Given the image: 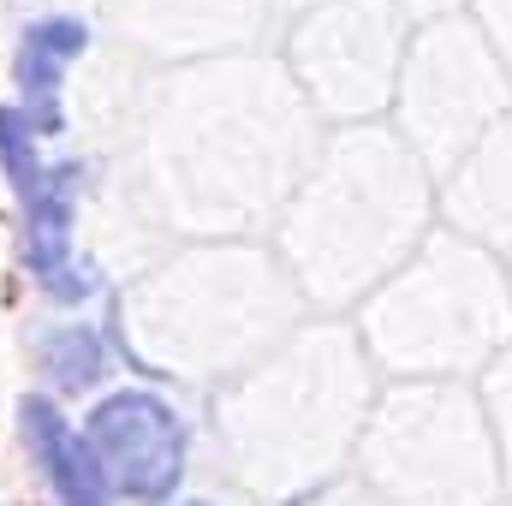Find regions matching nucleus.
Returning <instances> with one entry per match:
<instances>
[{
    "mask_svg": "<svg viewBox=\"0 0 512 506\" xmlns=\"http://www.w3.org/2000/svg\"><path fill=\"white\" fill-rule=\"evenodd\" d=\"M90 48V30L78 18H42L18 42V84H24V120L30 131H60V78Z\"/></svg>",
    "mask_w": 512,
    "mask_h": 506,
    "instance_id": "nucleus-4",
    "label": "nucleus"
},
{
    "mask_svg": "<svg viewBox=\"0 0 512 506\" xmlns=\"http://www.w3.org/2000/svg\"><path fill=\"white\" fill-rule=\"evenodd\" d=\"M24 441L54 489V506H108V477L90 453L84 435H72V423L48 405V399H24Z\"/></svg>",
    "mask_w": 512,
    "mask_h": 506,
    "instance_id": "nucleus-3",
    "label": "nucleus"
},
{
    "mask_svg": "<svg viewBox=\"0 0 512 506\" xmlns=\"http://www.w3.org/2000/svg\"><path fill=\"white\" fill-rule=\"evenodd\" d=\"M0 167L24 209V262L54 298H90V268L72 262V203H78V167H48L36 155V131L18 108H0Z\"/></svg>",
    "mask_w": 512,
    "mask_h": 506,
    "instance_id": "nucleus-1",
    "label": "nucleus"
},
{
    "mask_svg": "<svg viewBox=\"0 0 512 506\" xmlns=\"http://www.w3.org/2000/svg\"><path fill=\"white\" fill-rule=\"evenodd\" d=\"M90 453L102 477L131 501H167L185 477V423L167 399L131 387L90 411Z\"/></svg>",
    "mask_w": 512,
    "mask_h": 506,
    "instance_id": "nucleus-2",
    "label": "nucleus"
},
{
    "mask_svg": "<svg viewBox=\"0 0 512 506\" xmlns=\"http://www.w3.org/2000/svg\"><path fill=\"white\" fill-rule=\"evenodd\" d=\"M48 370H54L60 387H90V381L102 376V340H96L90 328L54 334V340H48Z\"/></svg>",
    "mask_w": 512,
    "mask_h": 506,
    "instance_id": "nucleus-5",
    "label": "nucleus"
}]
</instances>
